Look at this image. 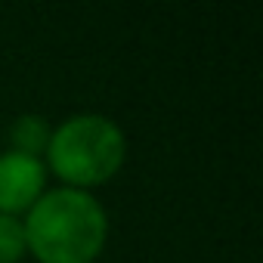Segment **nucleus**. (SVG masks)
Here are the masks:
<instances>
[{
    "mask_svg": "<svg viewBox=\"0 0 263 263\" xmlns=\"http://www.w3.org/2000/svg\"><path fill=\"white\" fill-rule=\"evenodd\" d=\"M25 251V226L10 214H0V263H16Z\"/></svg>",
    "mask_w": 263,
    "mask_h": 263,
    "instance_id": "39448f33",
    "label": "nucleus"
},
{
    "mask_svg": "<svg viewBox=\"0 0 263 263\" xmlns=\"http://www.w3.org/2000/svg\"><path fill=\"white\" fill-rule=\"evenodd\" d=\"M127 143L121 127L102 115H74L50 134V167L74 183L96 186L105 183L124 161Z\"/></svg>",
    "mask_w": 263,
    "mask_h": 263,
    "instance_id": "f03ea898",
    "label": "nucleus"
},
{
    "mask_svg": "<svg viewBox=\"0 0 263 263\" xmlns=\"http://www.w3.org/2000/svg\"><path fill=\"white\" fill-rule=\"evenodd\" d=\"M13 143H16L13 152L31 155V158H37L41 152H47V146H50L47 118H41V115H22V118L13 124Z\"/></svg>",
    "mask_w": 263,
    "mask_h": 263,
    "instance_id": "20e7f679",
    "label": "nucleus"
},
{
    "mask_svg": "<svg viewBox=\"0 0 263 263\" xmlns=\"http://www.w3.org/2000/svg\"><path fill=\"white\" fill-rule=\"evenodd\" d=\"M25 245L41 263H90L105 245V211L81 189H56L31 204Z\"/></svg>",
    "mask_w": 263,
    "mask_h": 263,
    "instance_id": "f257e3e1",
    "label": "nucleus"
},
{
    "mask_svg": "<svg viewBox=\"0 0 263 263\" xmlns=\"http://www.w3.org/2000/svg\"><path fill=\"white\" fill-rule=\"evenodd\" d=\"M44 189V164L41 158L22 152L0 155V214L16 217L19 211L31 208Z\"/></svg>",
    "mask_w": 263,
    "mask_h": 263,
    "instance_id": "7ed1b4c3",
    "label": "nucleus"
}]
</instances>
